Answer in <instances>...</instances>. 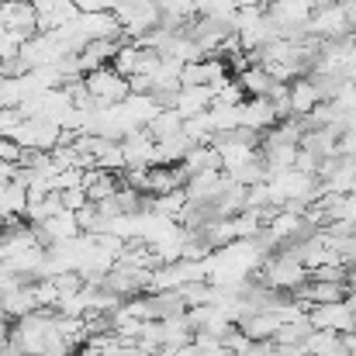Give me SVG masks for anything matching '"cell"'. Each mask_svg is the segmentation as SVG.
<instances>
[{
  "label": "cell",
  "instance_id": "1",
  "mask_svg": "<svg viewBox=\"0 0 356 356\" xmlns=\"http://www.w3.org/2000/svg\"><path fill=\"white\" fill-rule=\"evenodd\" d=\"M312 10H315L312 0H270L266 3V17L273 21V28H277L280 38L301 35L305 24H308V17H312Z\"/></svg>",
  "mask_w": 356,
  "mask_h": 356
},
{
  "label": "cell",
  "instance_id": "2",
  "mask_svg": "<svg viewBox=\"0 0 356 356\" xmlns=\"http://www.w3.org/2000/svg\"><path fill=\"white\" fill-rule=\"evenodd\" d=\"M83 87L90 90V97H94L97 108L118 104V101H124V97L131 94V90H128V76H121L115 66H101V70L83 73Z\"/></svg>",
  "mask_w": 356,
  "mask_h": 356
},
{
  "label": "cell",
  "instance_id": "3",
  "mask_svg": "<svg viewBox=\"0 0 356 356\" xmlns=\"http://www.w3.org/2000/svg\"><path fill=\"white\" fill-rule=\"evenodd\" d=\"M59 135H63V128L56 124V121L49 118H21V124L14 128V142L21 145V149H38V152H49V149H56L59 145Z\"/></svg>",
  "mask_w": 356,
  "mask_h": 356
},
{
  "label": "cell",
  "instance_id": "4",
  "mask_svg": "<svg viewBox=\"0 0 356 356\" xmlns=\"http://www.w3.org/2000/svg\"><path fill=\"white\" fill-rule=\"evenodd\" d=\"M308 322L312 329H332V332H356V308L343 301H329V305H312L308 308Z\"/></svg>",
  "mask_w": 356,
  "mask_h": 356
},
{
  "label": "cell",
  "instance_id": "5",
  "mask_svg": "<svg viewBox=\"0 0 356 356\" xmlns=\"http://www.w3.org/2000/svg\"><path fill=\"white\" fill-rule=\"evenodd\" d=\"M0 24L7 31H14L21 42L31 38L38 31V24H35V3L31 0H0Z\"/></svg>",
  "mask_w": 356,
  "mask_h": 356
},
{
  "label": "cell",
  "instance_id": "6",
  "mask_svg": "<svg viewBox=\"0 0 356 356\" xmlns=\"http://www.w3.org/2000/svg\"><path fill=\"white\" fill-rule=\"evenodd\" d=\"M35 3V24L38 31H59L73 17H80L76 0H31Z\"/></svg>",
  "mask_w": 356,
  "mask_h": 356
},
{
  "label": "cell",
  "instance_id": "7",
  "mask_svg": "<svg viewBox=\"0 0 356 356\" xmlns=\"http://www.w3.org/2000/svg\"><path fill=\"white\" fill-rule=\"evenodd\" d=\"M225 184H229V173L225 170H201V173H191L187 177L184 194H187V201H215Z\"/></svg>",
  "mask_w": 356,
  "mask_h": 356
},
{
  "label": "cell",
  "instance_id": "8",
  "mask_svg": "<svg viewBox=\"0 0 356 356\" xmlns=\"http://www.w3.org/2000/svg\"><path fill=\"white\" fill-rule=\"evenodd\" d=\"M118 38H90L80 52H76V59H80V70L83 73H90V70H101V66H111V59H115V52H118Z\"/></svg>",
  "mask_w": 356,
  "mask_h": 356
},
{
  "label": "cell",
  "instance_id": "9",
  "mask_svg": "<svg viewBox=\"0 0 356 356\" xmlns=\"http://www.w3.org/2000/svg\"><path fill=\"white\" fill-rule=\"evenodd\" d=\"M242 118L238 124L242 128H252V131H266V128H273L277 124V111H273V104L266 101V97H249V101H242Z\"/></svg>",
  "mask_w": 356,
  "mask_h": 356
},
{
  "label": "cell",
  "instance_id": "10",
  "mask_svg": "<svg viewBox=\"0 0 356 356\" xmlns=\"http://www.w3.org/2000/svg\"><path fill=\"white\" fill-rule=\"evenodd\" d=\"M287 90H291V115H294V118L312 115V108L322 101V94H318V87L308 80V73H305V76H294V80L287 83Z\"/></svg>",
  "mask_w": 356,
  "mask_h": 356
},
{
  "label": "cell",
  "instance_id": "11",
  "mask_svg": "<svg viewBox=\"0 0 356 356\" xmlns=\"http://www.w3.org/2000/svg\"><path fill=\"white\" fill-rule=\"evenodd\" d=\"M118 184H121L118 173H111V170H101V166L83 170V191H87V201H90V204L111 197V194L118 191Z\"/></svg>",
  "mask_w": 356,
  "mask_h": 356
},
{
  "label": "cell",
  "instance_id": "12",
  "mask_svg": "<svg viewBox=\"0 0 356 356\" xmlns=\"http://www.w3.org/2000/svg\"><path fill=\"white\" fill-rule=\"evenodd\" d=\"M238 332L245 336V339H252V343H266V339H273V332H277V315L273 312H249V315H242L236 322Z\"/></svg>",
  "mask_w": 356,
  "mask_h": 356
},
{
  "label": "cell",
  "instance_id": "13",
  "mask_svg": "<svg viewBox=\"0 0 356 356\" xmlns=\"http://www.w3.org/2000/svg\"><path fill=\"white\" fill-rule=\"evenodd\" d=\"M173 108L180 111L184 121L194 118V115H201V111H208V108H211V87H180Z\"/></svg>",
  "mask_w": 356,
  "mask_h": 356
},
{
  "label": "cell",
  "instance_id": "14",
  "mask_svg": "<svg viewBox=\"0 0 356 356\" xmlns=\"http://www.w3.org/2000/svg\"><path fill=\"white\" fill-rule=\"evenodd\" d=\"M180 166H184L187 177L191 173H201V170H222V156H218L215 145H191L187 156L180 159Z\"/></svg>",
  "mask_w": 356,
  "mask_h": 356
},
{
  "label": "cell",
  "instance_id": "15",
  "mask_svg": "<svg viewBox=\"0 0 356 356\" xmlns=\"http://www.w3.org/2000/svg\"><path fill=\"white\" fill-rule=\"evenodd\" d=\"M236 80H238V87L245 90V97H266V94L273 90V83H277V80H273V76H270V73L259 66V63L245 66Z\"/></svg>",
  "mask_w": 356,
  "mask_h": 356
},
{
  "label": "cell",
  "instance_id": "16",
  "mask_svg": "<svg viewBox=\"0 0 356 356\" xmlns=\"http://www.w3.org/2000/svg\"><path fill=\"white\" fill-rule=\"evenodd\" d=\"M145 131H149L156 142H163V138H170V135L184 131V118H180V111H177V108H159V111L149 118Z\"/></svg>",
  "mask_w": 356,
  "mask_h": 356
},
{
  "label": "cell",
  "instance_id": "17",
  "mask_svg": "<svg viewBox=\"0 0 356 356\" xmlns=\"http://www.w3.org/2000/svg\"><path fill=\"white\" fill-rule=\"evenodd\" d=\"M308 332H312V322H308V315H301V318H294V322H280L277 332H273V343L301 346V343L308 339Z\"/></svg>",
  "mask_w": 356,
  "mask_h": 356
},
{
  "label": "cell",
  "instance_id": "18",
  "mask_svg": "<svg viewBox=\"0 0 356 356\" xmlns=\"http://www.w3.org/2000/svg\"><path fill=\"white\" fill-rule=\"evenodd\" d=\"M21 108H0V138H10L14 135V128L21 124Z\"/></svg>",
  "mask_w": 356,
  "mask_h": 356
},
{
  "label": "cell",
  "instance_id": "19",
  "mask_svg": "<svg viewBox=\"0 0 356 356\" xmlns=\"http://www.w3.org/2000/svg\"><path fill=\"white\" fill-rule=\"evenodd\" d=\"M59 197H63V208L66 211H80L87 204V191L83 187H66V191H59Z\"/></svg>",
  "mask_w": 356,
  "mask_h": 356
},
{
  "label": "cell",
  "instance_id": "20",
  "mask_svg": "<svg viewBox=\"0 0 356 356\" xmlns=\"http://www.w3.org/2000/svg\"><path fill=\"white\" fill-rule=\"evenodd\" d=\"M21 156H24V149L14 142V138H0V159H7V163H21Z\"/></svg>",
  "mask_w": 356,
  "mask_h": 356
},
{
  "label": "cell",
  "instance_id": "21",
  "mask_svg": "<svg viewBox=\"0 0 356 356\" xmlns=\"http://www.w3.org/2000/svg\"><path fill=\"white\" fill-rule=\"evenodd\" d=\"M270 356H305L301 346H284V343H273L270 346Z\"/></svg>",
  "mask_w": 356,
  "mask_h": 356
}]
</instances>
